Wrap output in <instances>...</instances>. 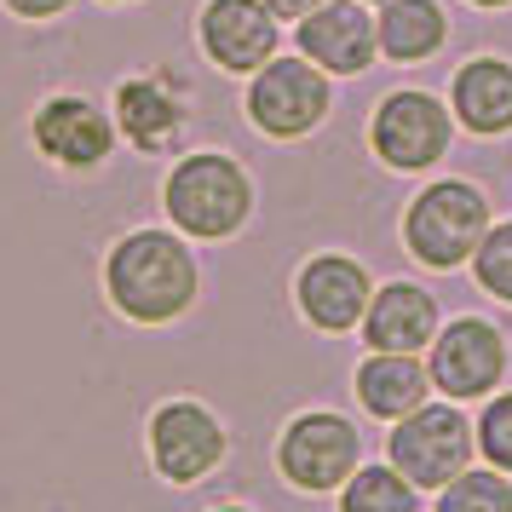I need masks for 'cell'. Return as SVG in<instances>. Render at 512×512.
Returning a JSON list of instances; mask_svg holds the SVG:
<instances>
[{
  "label": "cell",
  "mask_w": 512,
  "mask_h": 512,
  "mask_svg": "<svg viewBox=\"0 0 512 512\" xmlns=\"http://www.w3.org/2000/svg\"><path fill=\"white\" fill-rule=\"evenodd\" d=\"M104 294L127 323L139 328H167L179 323L196 294H202V271L196 254L185 248L179 231H127L104 254Z\"/></svg>",
  "instance_id": "1"
},
{
  "label": "cell",
  "mask_w": 512,
  "mask_h": 512,
  "mask_svg": "<svg viewBox=\"0 0 512 512\" xmlns=\"http://www.w3.org/2000/svg\"><path fill=\"white\" fill-rule=\"evenodd\" d=\"M75 0H6V12L12 18H24V24H52V18H64Z\"/></svg>",
  "instance_id": "23"
},
{
  "label": "cell",
  "mask_w": 512,
  "mask_h": 512,
  "mask_svg": "<svg viewBox=\"0 0 512 512\" xmlns=\"http://www.w3.org/2000/svg\"><path fill=\"white\" fill-rule=\"evenodd\" d=\"M328 70L311 58H271L265 70L248 81V121L265 139H305L317 121L328 116Z\"/></svg>",
  "instance_id": "8"
},
{
  "label": "cell",
  "mask_w": 512,
  "mask_h": 512,
  "mask_svg": "<svg viewBox=\"0 0 512 512\" xmlns=\"http://www.w3.org/2000/svg\"><path fill=\"white\" fill-rule=\"evenodd\" d=\"M300 52L328 75H357L374 64L380 29L369 24V12L357 0H328L311 18H300Z\"/></svg>",
  "instance_id": "13"
},
{
  "label": "cell",
  "mask_w": 512,
  "mask_h": 512,
  "mask_svg": "<svg viewBox=\"0 0 512 512\" xmlns=\"http://www.w3.org/2000/svg\"><path fill=\"white\" fill-rule=\"evenodd\" d=\"M472 277L484 282V294L512 305V219L507 225H489V236L472 254Z\"/></svg>",
  "instance_id": "21"
},
{
  "label": "cell",
  "mask_w": 512,
  "mask_h": 512,
  "mask_svg": "<svg viewBox=\"0 0 512 512\" xmlns=\"http://www.w3.org/2000/svg\"><path fill=\"white\" fill-rule=\"evenodd\" d=\"M438 512H512V478L507 472H472L466 466L455 484L438 489Z\"/></svg>",
  "instance_id": "20"
},
{
  "label": "cell",
  "mask_w": 512,
  "mask_h": 512,
  "mask_svg": "<svg viewBox=\"0 0 512 512\" xmlns=\"http://www.w3.org/2000/svg\"><path fill=\"white\" fill-rule=\"evenodd\" d=\"M363 340H369V351H415L420 357V346L438 340V300L415 282H386L369 300Z\"/></svg>",
  "instance_id": "14"
},
{
  "label": "cell",
  "mask_w": 512,
  "mask_h": 512,
  "mask_svg": "<svg viewBox=\"0 0 512 512\" xmlns=\"http://www.w3.org/2000/svg\"><path fill=\"white\" fill-rule=\"evenodd\" d=\"M162 208L173 219V231L196 236V242H225L254 213V179L225 150H196L167 173Z\"/></svg>",
  "instance_id": "2"
},
{
  "label": "cell",
  "mask_w": 512,
  "mask_h": 512,
  "mask_svg": "<svg viewBox=\"0 0 512 512\" xmlns=\"http://www.w3.org/2000/svg\"><path fill=\"white\" fill-rule=\"evenodd\" d=\"M489 236V202L478 185L466 179H443L415 196V208L403 219V242L420 265L432 271H455L478 254V242Z\"/></svg>",
  "instance_id": "3"
},
{
  "label": "cell",
  "mask_w": 512,
  "mask_h": 512,
  "mask_svg": "<svg viewBox=\"0 0 512 512\" xmlns=\"http://www.w3.org/2000/svg\"><path fill=\"white\" fill-rule=\"evenodd\" d=\"M265 6H271L277 18H294V24H300V18H311L317 6H328V0H265Z\"/></svg>",
  "instance_id": "24"
},
{
  "label": "cell",
  "mask_w": 512,
  "mask_h": 512,
  "mask_svg": "<svg viewBox=\"0 0 512 512\" xmlns=\"http://www.w3.org/2000/svg\"><path fill=\"white\" fill-rule=\"evenodd\" d=\"M357 403L369 409L374 420H403L415 415L426 392H432V369L420 363L415 351H369L357 363Z\"/></svg>",
  "instance_id": "15"
},
{
  "label": "cell",
  "mask_w": 512,
  "mask_h": 512,
  "mask_svg": "<svg viewBox=\"0 0 512 512\" xmlns=\"http://www.w3.org/2000/svg\"><path fill=\"white\" fill-rule=\"evenodd\" d=\"M294 300H300V317L323 334H346V328H363L369 317V271L351 254H317L300 265L294 277Z\"/></svg>",
  "instance_id": "12"
},
{
  "label": "cell",
  "mask_w": 512,
  "mask_h": 512,
  "mask_svg": "<svg viewBox=\"0 0 512 512\" xmlns=\"http://www.w3.org/2000/svg\"><path fill=\"white\" fill-rule=\"evenodd\" d=\"M380 52L397 58V64H415V58H432L443 47V12L438 0H386L380 12Z\"/></svg>",
  "instance_id": "18"
},
{
  "label": "cell",
  "mask_w": 512,
  "mask_h": 512,
  "mask_svg": "<svg viewBox=\"0 0 512 512\" xmlns=\"http://www.w3.org/2000/svg\"><path fill=\"white\" fill-rule=\"evenodd\" d=\"M472 455H478V426L455 403H420L415 415H403L397 432L386 438V461L415 489L455 484L472 466Z\"/></svg>",
  "instance_id": "4"
},
{
  "label": "cell",
  "mask_w": 512,
  "mask_h": 512,
  "mask_svg": "<svg viewBox=\"0 0 512 512\" xmlns=\"http://www.w3.org/2000/svg\"><path fill=\"white\" fill-rule=\"evenodd\" d=\"M363 466V432L334 409H305L282 426L277 438V472L300 495H328L346 489V478Z\"/></svg>",
  "instance_id": "5"
},
{
  "label": "cell",
  "mask_w": 512,
  "mask_h": 512,
  "mask_svg": "<svg viewBox=\"0 0 512 512\" xmlns=\"http://www.w3.org/2000/svg\"><path fill=\"white\" fill-rule=\"evenodd\" d=\"M104 6H133V0H104Z\"/></svg>",
  "instance_id": "27"
},
{
  "label": "cell",
  "mask_w": 512,
  "mask_h": 512,
  "mask_svg": "<svg viewBox=\"0 0 512 512\" xmlns=\"http://www.w3.org/2000/svg\"><path fill=\"white\" fill-rule=\"evenodd\" d=\"M369 144L386 167L420 173V167H432L449 150V116H443V104L432 93H392L374 110Z\"/></svg>",
  "instance_id": "11"
},
{
  "label": "cell",
  "mask_w": 512,
  "mask_h": 512,
  "mask_svg": "<svg viewBox=\"0 0 512 512\" xmlns=\"http://www.w3.org/2000/svg\"><path fill=\"white\" fill-rule=\"evenodd\" d=\"M144 449H150V466H156V478L162 484H202L208 472L225 466L231 455V432H225V420L213 415L208 403H196V397H167L156 403V415L144 426Z\"/></svg>",
  "instance_id": "6"
},
{
  "label": "cell",
  "mask_w": 512,
  "mask_h": 512,
  "mask_svg": "<svg viewBox=\"0 0 512 512\" xmlns=\"http://www.w3.org/2000/svg\"><path fill=\"white\" fill-rule=\"evenodd\" d=\"M208 512H254V507H236V501H225V507H208Z\"/></svg>",
  "instance_id": "25"
},
{
  "label": "cell",
  "mask_w": 512,
  "mask_h": 512,
  "mask_svg": "<svg viewBox=\"0 0 512 512\" xmlns=\"http://www.w3.org/2000/svg\"><path fill=\"white\" fill-rule=\"evenodd\" d=\"M455 116H461L466 133H507L512 127V70L495 64V58H478L455 75Z\"/></svg>",
  "instance_id": "17"
},
{
  "label": "cell",
  "mask_w": 512,
  "mask_h": 512,
  "mask_svg": "<svg viewBox=\"0 0 512 512\" xmlns=\"http://www.w3.org/2000/svg\"><path fill=\"white\" fill-rule=\"evenodd\" d=\"M196 41L225 75H259L277 58V12L265 0H208L196 18Z\"/></svg>",
  "instance_id": "10"
},
{
  "label": "cell",
  "mask_w": 512,
  "mask_h": 512,
  "mask_svg": "<svg viewBox=\"0 0 512 512\" xmlns=\"http://www.w3.org/2000/svg\"><path fill=\"white\" fill-rule=\"evenodd\" d=\"M432 386L455 403H478L507 380V334L484 317H461V323L438 328L432 340Z\"/></svg>",
  "instance_id": "9"
},
{
  "label": "cell",
  "mask_w": 512,
  "mask_h": 512,
  "mask_svg": "<svg viewBox=\"0 0 512 512\" xmlns=\"http://www.w3.org/2000/svg\"><path fill=\"white\" fill-rule=\"evenodd\" d=\"M29 139H35V150H41L52 167H64V173H93V167H104L116 156L121 127H116V116H104L87 93H52V98H41V110L29 116Z\"/></svg>",
  "instance_id": "7"
},
{
  "label": "cell",
  "mask_w": 512,
  "mask_h": 512,
  "mask_svg": "<svg viewBox=\"0 0 512 512\" xmlns=\"http://www.w3.org/2000/svg\"><path fill=\"white\" fill-rule=\"evenodd\" d=\"M340 512H420V489L392 461L357 466L346 478V489H340Z\"/></svg>",
  "instance_id": "19"
},
{
  "label": "cell",
  "mask_w": 512,
  "mask_h": 512,
  "mask_svg": "<svg viewBox=\"0 0 512 512\" xmlns=\"http://www.w3.org/2000/svg\"><path fill=\"white\" fill-rule=\"evenodd\" d=\"M478 455L512 478V392L489 397V409L478 415Z\"/></svg>",
  "instance_id": "22"
},
{
  "label": "cell",
  "mask_w": 512,
  "mask_h": 512,
  "mask_svg": "<svg viewBox=\"0 0 512 512\" xmlns=\"http://www.w3.org/2000/svg\"><path fill=\"white\" fill-rule=\"evenodd\" d=\"M472 6H507V0H472Z\"/></svg>",
  "instance_id": "26"
},
{
  "label": "cell",
  "mask_w": 512,
  "mask_h": 512,
  "mask_svg": "<svg viewBox=\"0 0 512 512\" xmlns=\"http://www.w3.org/2000/svg\"><path fill=\"white\" fill-rule=\"evenodd\" d=\"M116 127L133 150L156 156V150H167V144L185 133V104L167 93L162 81L127 75V81H116Z\"/></svg>",
  "instance_id": "16"
}]
</instances>
